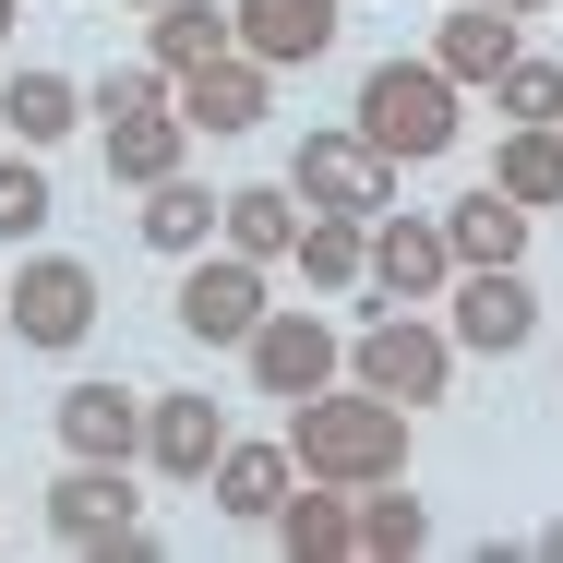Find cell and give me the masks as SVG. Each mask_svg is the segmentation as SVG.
<instances>
[{
	"instance_id": "cell-32",
	"label": "cell",
	"mask_w": 563,
	"mask_h": 563,
	"mask_svg": "<svg viewBox=\"0 0 563 563\" xmlns=\"http://www.w3.org/2000/svg\"><path fill=\"white\" fill-rule=\"evenodd\" d=\"M132 12H156V0H132Z\"/></svg>"
},
{
	"instance_id": "cell-26",
	"label": "cell",
	"mask_w": 563,
	"mask_h": 563,
	"mask_svg": "<svg viewBox=\"0 0 563 563\" xmlns=\"http://www.w3.org/2000/svg\"><path fill=\"white\" fill-rule=\"evenodd\" d=\"M360 552H372V563L432 552V516H420V492H408V479H372V492H360Z\"/></svg>"
},
{
	"instance_id": "cell-7",
	"label": "cell",
	"mask_w": 563,
	"mask_h": 563,
	"mask_svg": "<svg viewBox=\"0 0 563 563\" xmlns=\"http://www.w3.org/2000/svg\"><path fill=\"white\" fill-rule=\"evenodd\" d=\"M264 276L276 264H252V252H228V240H205L192 252V276H180V336L192 347H240L276 300H264Z\"/></svg>"
},
{
	"instance_id": "cell-1",
	"label": "cell",
	"mask_w": 563,
	"mask_h": 563,
	"mask_svg": "<svg viewBox=\"0 0 563 563\" xmlns=\"http://www.w3.org/2000/svg\"><path fill=\"white\" fill-rule=\"evenodd\" d=\"M288 467H300V479H336V492H372V479H408V408L336 372V384L288 396Z\"/></svg>"
},
{
	"instance_id": "cell-28",
	"label": "cell",
	"mask_w": 563,
	"mask_h": 563,
	"mask_svg": "<svg viewBox=\"0 0 563 563\" xmlns=\"http://www.w3.org/2000/svg\"><path fill=\"white\" fill-rule=\"evenodd\" d=\"M48 205H60L48 168H36V156H0V252H36V240H48Z\"/></svg>"
},
{
	"instance_id": "cell-15",
	"label": "cell",
	"mask_w": 563,
	"mask_h": 563,
	"mask_svg": "<svg viewBox=\"0 0 563 563\" xmlns=\"http://www.w3.org/2000/svg\"><path fill=\"white\" fill-rule=\"evenodd\" d=\"M60 455L144 467V396H120V384H73V396H60Z\"/></svg>"
},
{
	"instance_id": "cell-17",
	"label": "cell",
	"mask_w": 563,
	"mask_h": 563,
	"mask_svg": "<svg viewBox=\"0 0 563 563\" xmlns=\"http://www.w3.org/2000/svg\"><path fill=\"white\" fill-rule=\"evenodd\" d=\"M516 60V12H492V0H455L444 24H432V73L444 85H492Z\"/></svg>"
},
{
	"instance_id": "cell-21",
	"label": "cell",
	"mask_w": 563,
	"mask_h": 563,
	"mask_svg": "<svg viewBox=\"0 0 563 563\" xmlns=\"http://www.w3.org/2000/svg\"><path fill=\"white\" fill-rule=\"evenodd\" d=\"M97 156H109L120 180L144 192V180H168V168L192 156V120H180V109H120L109 132H97Z\"/></svg>"
},
{
	"instance_id": "cell-30",
	"label": "cell",
	"mask_w": 563,
	"mask_h": 563,
	"mask_svg": "<svg viewBox=\"0 0 563 563\" xmlns=\"http://www.w3.org/2000/svg\"><path fill=\"white\" fill-rule=\"evenodd\" d=\"M492 12H516V24H528V12H552V0H492Z\"/></svg>"
},
{
	"instance_id": "cell-4",
	"label": "cell",
	"mask_w": 563,
	"mask_h": 563,
	"mask_svg": "<svg viewBox=\"0 0 563 563\" xmlns=\"http://www.w3.org/2000/svg\"><path fill=\"white\" fill-rule=\"evenodd\" d=\"M347 384H372V396H396V408H432L455 384V336L432 312H372L360 347H347Z\"/></svg>"
},
{
	"instance_id": "cell-20",
	"label": "cell",
	"mask_w": 563,
	"mask_h": 563,
	"mask_svg": "<svg viewBox=\"0 0 563 563\" xmlns=\"http://www.w3.org/2000/svg\"><path fill=\"white\" fill-rule=\"evenodd\" d=\"M144 252H168V264H192L205 240H217V192L192 180V168H168V180H144Z\"/></svg>"
},
{
	"instance_id": "cell-11",
	"label": "cell",
	"mask_w": 563,
	"mask_h": 563,
	"mask_svg": "<svg viewBox=\"0 0 563 563\" xmlns=\"http://www.w3.org/2000/svg\"><path fill=\"white\" fill-rule=\"evenodd\" d=\"M228 36H240V60L300 73V60L336 48V0H228Z\"/></svg>"
},
{
	"instance_id": "cell-8",
	"label": "cell",
	"mask_w": 563,
	"mask_h": 563,
	"mask_svg": "<svg viewBox=\"0 0 563 563\" xmlns=\"http://www.w3.org/2000/svg\"><path fill=\"white\" fill-rule=\"evenodd\" d=\"M144 528V492H132V467H97V455H73L60 467V492H48V540L60 552H109Z\"/></svg>"
},
{
	"instance_id": "cell-18",
	"label": "cell",
	"mask_w": 563,
	"mask_h": 563,
	"mask_svg": "<svg viewBox=\"0 0 563 563\" xmlns=\"http://www.w3.org/2000/svg\"><path fill=\"white\" fill-rule=\"evenodd\" d=\"M300 192L288 180H252V192H217V240L228 252H252V264H288V240H300Z\"/></svg>"
},
{
	"instance_id": "cell-29",
	"label": "cell",
	"mask_w": 563,
	"mask_h": 563,
	"mask_svg": "<svg viewBox=\"0 0 563 563\" xmlns=\"http://www.w3.org/2000/svg\"><path fill=\"white\" fill-rule=\"evenodd\" d=\"M528 552H540V563H563V528H540V540H528Z\"/></svg>"
},
{
	"instance_id": "cell-13",
	"label": "cell",
	"mask_w": 563,
	"mask_h": 563,
	"mask_svg": "<svg viewBox=\"0 0 563 563\" xmlns=\"http://www.w3.org/2000/svg\"><path fill=\"white\" fill-rule=\"evenodd\" d=\"M264 528L288 540V563H347V552H360V492H336V479H288V504H276Z\"/></svg>"
},
{
	"instance_id": "cell-6",
	"label": "cell",
	"mask_w": 563,
	"mask_h": 563,
	"mask_svg": "<svg viewBox=\"0 0 563 563\" xmlns=\"http://www.w3.org/2000/svg\"><path fill=\"white\" fill-rule=\"evenodd\" d=\"M288 192L312 205V217H396V156H372L360 132H312L300 156H288Z\"/></svg>"
},
{
	"instance_id": "cell-22",
	"label": "cell",
	"mask_w": 563,
	"mask_h": 563,
	"mask_svg": "<svg viewBox=\"0 0 563 563\" xmlns=\"http://www.w3.org/2000/svg\"><path fill=\"white\" fill-rule=\"evenodd\" d=\"M288 479H300V467H288V444H228L217 467H205L217 516H240V528H264V516L288 504Z\"/></svg>"
},
{
	"instance_id": "cell-3",
	"label": "cell",
	"mask_w": 563,
	"mask_h": 563,
	"mask_svg": "<svg viewBox=\"0 0 563 563\" xmlns=\"http://www.w3.org/2000/svg\"><path fill=\"white\" fill-rule=\"evenodd\" d=\"M97 264H73V252H24L12 264V288H0V324L24 347H48V360H73V347L97 336Z\"/></svg>"
},
{
	"instance_id": "cell-10",
	"label": "cell",
	"mask_w": 563,
	"mask_h": 563,
	"mask_svg": "<svg viewBox=\"0 0 563 563\" xmlns=\"http://www.w3.org/2000/svg\"><path fill=\"white\" fill-rule=\"evenodd\" d=\"M240 360H252L264 396H312V384H336V372H347V347H336L324 312H264V324L240 336Z\"/></svg>"
},
{
	"instance_id": "cell-31",
	"label": "cell",
	"mask_w": 563,
	"mask_h": 563,
	"mask_svg": "<svg viewBox=\"0 0 563 563\" xmlns=\"http://www.w3.org/2000/svg\"><path fill=\"white\" fill-rule=\"evenodd\" d=\"M12 24H24V12H12V0H0V36H12Z\"/></svg>"
},
{
	"instance_id": "cell-24",
	"label": "cell",
	"mask_w": 563,
	"mask_h": 563,
	"mask_svg": "<svg viewBox=\"0 0 563 563\" xmlns=\"http://www.w3.org/2000/svg\"><path fill=\"white\" fill-rule=\"evenodd\" d=\"M73 120H85V85H73V73H12V85H0V132H12L24 156H48Z\"/></svg>"
},
{
	"instance_id": "cell-19",
	"label": "cell",
	"mask_w": 563,
	"mask_h": 563,
	"mask_svg": "<svg viewBox=\"0 0 563 563\" xmlns=\"http://www.w3.org/2000/svg\"><path fill=\"white\" fill-rule=\"evenodd\" d=\"M528 205H516V192H492V180H479V192H467V205H444V252L455 264H528Z\"/></svg>"
},
{
	"instance_id": "cell-23",
	"label": "cell",
	"mask_w": 563,
	"mask_h": 563,
	"mask_svg": "<svg viewBox=\"0 0 563 563\" xmlns=\"http://www.w3.org/2000/svg\"><path fill=\"white\" fill-rule=\"evenodd\" d=\"M288 276H300V288H324V300H347V288L372 276V228H360V217H300Z\"/></svg>"
},
{
	"instance_id": "cell-2",
	"label": "cell",
	"mask_w": 563,
	"mask_h": 563,
	"mask_svg": "<svg viewBox=\"0 0 563 563\" xmlns=\"http://www.w3.org/2000/svg\"><path fill=\"white\" fill-rule=\"evenodd\" d=\"M455 120H467V85H444L432 60H372L360 73V144L372 156H396V168H420V156H444L455 144Z\"/></svg>"
},
{
	"instance_id": "cell-5",
	"label": "cell",
	"mask_w": 563,
	"mask_h": 563,
	"mask_svg": "<svg viewBox=\"0 0 563 563\" xmlns=\"http://www.w3.org/2000/svg\"><path fill=\"white\" fill-rule=\"evenodd\" d=\"M444 336H455V360H516V347L540 336L528 264H455L444 276Z\"/></svg>"
},
{
	"instance_id": "cell-9",
	"label": "cell",
	"mask_w": 563,
	"mask_h": 563,
	"mask_svg": "<svg viewBox=\"0 0 563 563\" xmlns=\"http://www.w3.org/2000/svg\"><path fill=\"white\" fill-rule=\"evenodd\" d=\"M455 252H444V217H372V312H420V300H444Z\"/></svg>"
},
{
	"instance_id": "cell-16",
	"label": "cell",
	"mask_w": 563,
	"mask_h": 563,
	"mask_svg": "<svg viewBox=\"0 0 563 563\" xmlns=\"http://www.w3.org/2000/svg\"><path fill=\"white\" fill-rule=\"evenodd\" d=\"M240 36H228V0H156L144 12V60L180 85V73H205V60H228Z\"/></svg>"
},
{
	"instance_id": "cell-27",
	"label": "cell",
	"mask_w": 563,
	"mask_h": 563,
	"mask_svg": "<svg viewBox=\"0 0 563 563\" xmlns=\"http://www.w3.org/2000/svg\"><path fill=\"white\" fill-rule=\"evenodd\" d=\"M479 97L504 109V132H528V120H563V60H528V48H516V60L479 85Z\"/></svg>"
},
{
	"instance_id": "cell-25",
	"label": "cell",
	"mask_w": 563,
	"mask_h": 563,
	"mask_svg": "<svg viewBox=\"0 0 563 563\" xmlns=\"http://www.w3.org/2000/svg\"><path fill=\"white\" fill-rule=\"evenodd\" d=\"M492 192H516L528 217H552L563 205V120H528V132L492 144Z\"/></svg>"
},
{
	"instance_id": "cell-14",
	"label": "cell",
	"mask_w": 563,
	"mask_h": 563,
	"mask_svg": "<svg viewBox=\"0 0 563 563\" xmlns=\"http://www.w3.org/2000/svg\"><path fill=\"white\" fill-rule=\"evenodd\" d=\"M264 109H276V73L264 60H205V73H180V120L192 132H264Z\"/></svg>"
},
{
	"instance_id": "cell-12",
	"label": "cell",
	"mask_w": 563,
	"mask_h": 563,
	"mask_svg": "<svg viewBox=\"0 0 563 563\" xmlns=\"http://www.w3.org/2000/svg\"><path fill=\"white\" fill-rule=\"evenodd\" d=\"M217 455H228V408H217V396L180 384V396L144 408V467H156V479H205Z\"/></svg>"
}]
</instances>
